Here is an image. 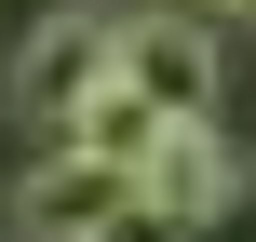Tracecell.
<instances>
[{"label": "cell", "mask_w": 256, "mask_h": 242, "mask_svg": "<svg viewBox=\"0 0 256 242\" xmlns=\"http://www.w3.org/2000/svg\"><path fill=\"white\" fill-rule=\"evenodd\" d=\"M135 216V162H108V148H40L27 175H14V242H108Z\"/></svg>", "instance_id": "1"}, {"label": "cell", "mask_w": 256, "mask_h": 242, "mask_svg": "<svg viewBox=\"0 0 256 242\" xmlns=\"http://www.w3.org/2000/svg\"><path fill=\"white\" fill-rule=\"evenodd\" d=\"M108 67H122V13L68 0V13H40V27H27V54H14V81H0V108H14V121H68Z\"/></svg>", "instance_id": "2"}, {"label": "cell", "mask_w": 256, "mask_h": 242, "mask_svg": "<svg viewBox=\"0 0 256 242\" xmlns=\"http://www.w3.org/2000/svg\"><path fill=\"white\" fill-rule=\"evenodd\" d=\"M122 81H135L162 121L216 108V81H230V40H216V13H202V0H176V13H122Z\"/></svg>", "instance_id": "3"}, {"label": "cell", "mask_w": 256, "mask_h": 242, "mask_svg": "<svg viewBox=\"0 0 256 242\" xmlns=\"http://www.w3.org/2000/svg\"><path fill=\"white\" fill-rule=\"evenodd\" d=\"M135 202H148V216H176V229H216V216H243V148L216 135V108H189V121H162V135H148V162H135Z\"/></svg>", "instance_id": "4"}, {"label": "cell", "mask_w": 256, "mask_h": 242, "mask_svg": "<svg viewBox=\"0 0 256 242\" xmlns=\"http://www.w3.org/2000/svg\"><path fill=\"white\" fill-rule=\"evenodd\" d=\"M54 135H81V148H108V162H148V135H162V108H148V94H135V81L108 67V81H94V94H81V108L54 121Z\"/></svg>", "instance_id": "5"}, {"label": "cell", "mask_w": 256, "mask_h": 242, "mask_svg": "<svg viewBox=\"0 0 256 242\" xmlns=\"http://www.w3.org/2000/svg\"><path fill=\"white\" fill-rule=\"evenodd\" d=\"M202 13H216V27H243V13H256V0H202Z\"/></svg>", "instance_id": "6"}]
</instances>
